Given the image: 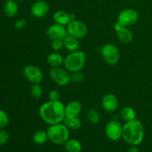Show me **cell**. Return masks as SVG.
<instances>
[{"instance_id": "ac0fdd59", "label": "cell", "mask_w": 152, "mask_h": 152, "mask_svg": "<svg viewBox=\"0 0 152 152\" xmlns=\"http://www.w3.org/2000/svg\"><path fill=\"white\" fill-rule=\"evenodd\" d=\"M64 59H65V58L62 56V55L56 51L49 53L47 56L48 63L52 68L59 67L60 65H62L64 63Z\"/></svg>"}, {"instance_id": "4dcf8cb0", "label": "cell", "mask_w": 152, "mask_h": 152, "mask_svg": "<svg viewBox=\"0 0 152 152\" xmlns=\"http://www.w3.org/2000/svg\"><path fill=\"white\" fill-rule=\"evenodd\" d=\"M26 24H27L26 19H18L17 21H16V22H15V24H14V27L16 29L20 30V29H22L23 28H25V26L26 25Z\"/></svg>"}, {"instance_id": "44dd1931", "label": "cell", "mask_w": 152, "mask_h": 152, "mask_svg": "<svg viewBox=\"0 0 152 152\" xmlns=\"http://www.w3.org/2000/svg\"><path fill=\"white\" fill-rule=\"evenodd\" d=\"M120 116L122 119L126 122L132 121L137 119V113L133 108L129 106H126L121 110Z\"/></svg>"}, {"instance_id": "603a6c76", "label": "cell", "mask_w": 152, "mask_h": 152, "mask_svg": "<svg viewBox=\"0 0 152 152\" xmlns=\"http://www.w3.org/2000/svg\"><path fill=\"white\" fill-rule=\"evenodd\" d=\"M63 123L71 130H78L81 128L82 122L78 117H65Z\"/></svg>"}, {"instance_id": "cb8c5ba5", "label": "cell", "mask_w": 152, "mask_h": 152, "mask_svg": "<svg viewBox=\"0 0 152 152\" xmlns=\"http://www.w3.org/2000/svg\"><path fill=\"white\" fill-rule=\"evenodd\" d=\"M87 118L90 123L93 124H97L100 121V114L96 110L90 109L87 112Z\"/></svg>"}, {"instance_id": "5b68a950", "label": "cell", "mask_w": 152, "mask_h": 152, "mask_svg": "<svg viewBox=\"0 0 152 152\" xmlns=\"http://www.w3.org/2000/svg\"><path fill=\"white\" fill-rule=\"evenodd\" d=\"M100 54L104 61L109 65H117L120 61V50L115 45L111 43L104 45L101 48Z\"/></svg>"}, {"instance_id": "ba28073f", "label": "cell", "mask_w": 152, "mask_h": 152, "mask_svg": "<svg viewBox=\"0 0 152 152\" xmlns=\"http://www.w3.org/2000/svg\"><path fill=\"white\" fill-rule=\"evenodd\" d=\"M139 14L134 9L126 8L122 10L117 17V22L123 26L130 27L137 23Z\"/></svg>"}, {"instance_id": "d4e9b609", "label": "cell", "mask_w": 152, "mask_h": 152, "mask_svg": "<svg viewBox=\"0 0 152 152\" xmlns=\"http://www.w3.org/2000/svg\"><path fill=\"white\" fill-rule=\"evenodd\" d=\"M43 93V89L40 83L37 84H33L31 88V94L32 97L35 99H39L42 96Z\"/></svg>"}, {"instance_id": "6da1fadb", "label": "cell", "mask_w": 152, "mask_h": 152, "mask_svg": "<svg viewBox=\"0 0 152 152\" xmlns=\"http://www.w3.org/2000/svg\"><path fill=\"white\" fill-rule=\"evenodd\" d=\"M39 113L42 120L47 124H57L65 120V105L60 100H49L41 105Z\"/></svg>"}, {"instance_id": "5bb4252c", "label": "cell", "mask_w": 152, "mask_h": 152, "mask_svg": "<svg viewBox=\"0 0 152 152\" xmlns=\"http://www.w3.org/2000/svg\"><path fill=\"white\" fill-rule=\"evenodd\" d=\"M118 99L113 94H106L102 97V106L107 112H114L118 108Z\"/></svg>"}, {"instance_id": "52a82bcc", "label": "cell", "mask_w": 152, "mask_h": 152, "mask_svg": "<svg viewBox=\"0 0 152 152\" xmlns=\"http://www.w3.org/2000/svg\"><path fill=\"white\" fill-rule=\"evenodd\" d=\"M67 31L68 35L74 37L75 38L83 39L86 37L88 33V29L85 23L80 20L71 21L68 25H67Z\"/></svg>"}, {"instance_id": "277c9868", "label": "cell", "mask_w": 152, "mask_h": 152, "mask_svg": "<svg viewBox=\"0 0 152 152\" xmlns=\"http://www.w3.org/2000/svg\"><path fill=\"white\" fill-rule=\"evenodd\" d=\"M86 60L87 58L86 53L81 50H77L75 52H71L65 56L63 65L65 69L68 70L69 72H77L83 70L86 65Z\"/></svg>"}, {"instance_id": "d6a6232c", "label": "cell", "mask_w": 152, "mask_h": 152, "mask_svg": "<svg viewBox=\"0 0 152 152\" xmlns=\"http://www.w3.org/2000/svg\"><path fill=\"white\" fill-rule=\"evenodd\" d=\"M14 1H16V2H21V1H23L24 0H14Z\"/></svg>"}, {"instance_id": "83f0119b", "label": "cell", "mask_w": 152, "mask_h": 152, "mask_svg": "<svg viewBox=\"0 0 152 152\" xmlns=\"http://www.w3.org/2000/svg\"><path fill=\"white\" fill-rule=\"evenodd\" d=\"M51 48L54 51H59L61 49L64 48V42L63 39H53L51 40Z\"/></svg>"}, {"instance_id": "4316f807", "label": "cell", "mask_w": 152, "mask_h": 152, "mask_svg": "<svg viewBox=\"0 0 152 152\" xmlns=\"http://www.w3.org/2000/svg\"><path fill=\"white\" fill-rule=\"evenodd\" d=\"M71 82L74 83H80L85 80V75L81 71L73 72L71 74Z\"/></svg>"}, {"instance_id": "f1b7e54d", "label": "cell", "mask_w": 152, "mask_h": 152, "mask_svg": "<svg viewBox=\"0 0 152 152\" xmlns=\"http://www.w3.org/2000/svg\"><path fill=\"white\" fill-rule=\"evenodd\" d=\"M9 140V135L3 129H0V145H5Z\"/></svg>"}, {"instance_id": "3957f363", "label": "cell", "mask_w": 152, "mask_h": 152, "mask_svg": "<svg viewBox=\"0 0 152 152\" xmlns=\"http://www.w3.org/2000/svg\"><path fill=\"white\" fill-rule=\"evenodd\" d=\"M70 129L62 123L50 125L47 129L48 140L56 145H64L69 139Z\"/></svg>"}, {"instance_id": "8fae6325", "label": "cell", "mask_w": 152, "mask_h": 152, "mask_svg": "<svg viewBox=\"0 0 152 152\" xmlns=\"http://www.w3.org/2000/svg\"><path fill=\"white\" fill-rule=\"evenodd\" d=\"M46 35L50 40L63 39L66 36H68V31L65 26L54 23L47 28Z\"/></svg>"}, {"instance_id": "7402d4cb", "label": "cell", "mask_w": 152, "mask_h": 152, "mask_svg": "<svg viewBox=\"0 0 152 152\" xmlns=\"http://www.w3.org/2000/svg\"><path fill=\"white\" fill-rule=\"evenodd\" d=\"M48 140V135L47 131L39 129L36 131L33 135V141L37 145H42L45 143Z\"/></svg>"}, {"instance_id": "7c38bea8", "label": "cell", "mask_w": 152, "mask_h": 152, "mask_svg": "<svg viewBox=\"0 0 152 152\" xmlns=\"http://www.w3.org/2000/svg\"><path fill=\"white\" fill-rule=\"evenodd\" d=\"M50 10L49 4L43 0H39L33 3L31 7V11L33 16L38 19L45 17L47 16Z\"/></svg>"}, {"instance_id": "ffe728a7", "label": "cell", "mask_w": 152, "mask_h": 152, "mask_svg": "<svg viewBox=\"0 0 152 152\" xmlns=\"http://www.w3.org/2000/svg\"><path fill=\"white\" fill-rule=\"evenodd\" d=\"M64 145L67 152H80L83 149L81 142L76 139H68Z\"/></svg>"}, {"instance_id": "4fadbf2b", "label": "cell", "mask_w": 152, "mask_h": 152, "mask_svg": "<svg viewBox=\"0 0 152 152\" xmlns=\"http://www.w3.org/2000/svg\"><path fill=\"white\" fill-rule=\"evenodd\" d=\"M114 28L117 37L121 42L129 43L133 40V33L129 29V27L123 26L117 22L114 24Z\"/></svg>"}, {"instance_id": "f546056e", "label": "cell", "mask_w": 152, "mask_h": 152, "mask_svg": "<svg viewBox=\"0 0 152 152\" xmlns=\"http://www.w3.org/2000/svg\"><path fill=\"white\" fill-rule=\"evenodd\" d=\"M49 100L50 101H59L61 98L60 93L56 90H52L49 92L48 94Z\"/></svg>"}, {"instance_id": "d6986e66", "label": "cell", "mask_w": 152, "mask_h": 152, "mask_svg": "<svg viewBox=\"0 0 152 152\" xmlns=\"http://www.w3.org/2000/svg\"><path fill=\"white\" fill-rule=\"evenodd\" d=\"M53 20L55 23L63 26H67L71 22L70 13H68L64 10H58L53 15Z\"/></svg>"}, {"instance_id": "e0dca14e", "label": "cell", "mask_w": 152, "mask_h": 152, "mask_svg": "<svg viewBox=\"0 0 152 152\" xmlns=\"http://www.w3.org/2000/svg\"><path fill=\"white\" fill-rule=\"evenodd\" d=\"M19 10L17 2L14 0H6L4 4V13L7 17H13L16 16Z\"/></svg>"}, {"instance_id": "9a60e30c", "label": "cell", "mask_w": 152, "mask_h": 152, "mask_svg": "<svg viewBox=\"0 0 152 152\" xmlns=\"http://www.w3.org/2000/svg\"><path fill=\"white\" fill-rule=\"evenodd\" d=\"M83 109V105L79 101L72 100L65 105V117H79Z\"/></svg>"}, {"instance_id": "9c48e42d", "label": "cell", "mask_w": 152, "mask_h": 152, "mask_svg": "<svg viewBox=\"0 0 152 152\" xmlns=\"http://www.w3.org/2000/svg\"><path fill=\"white\" fill-rule=\"evenodd\" d=\"M105 134L112 141H117L123 136V126L117 120H111L105 126Z\"/></svg>"}, {"instance_id": "2e32d148", "label": "cell", "mask_w": 152, "mask_h": 152, "mask_svg": "<svg viewBox=\"0 0 152 152\" xmlns=\"http://www.w3.org/2000/svg\"><path fill=\"white\" fill-rule=\"evenodd\" d=\"M64 42V48L66 49L68 51L71 52H75L79 50L80 47V43L78 39L75 38L74 37L68 35L66 36L65 38L63 39Z\"/></svg>"}, {"instance_id": "484cf974", "label": "cell", "mask_w": 152, "mask_h": 152, "mask_svg": "<svg viewBox=\"0 0 152 152\" xmlns=\"http://www.w3.org/2000/svg\"><path fill=\"white\" fill-rule=\"evenodd\" d=\"M9 117L7 113L0 109V129H3L8 125Z\"/></svg>"}, {"instance_id": "7a4b0ae2", "label": "cell", "mask_w": 152, "mask_h": 152, "mask_svg": "<svg viewBox=\"0 0 152 152\" xmlns=\"http://www.w3.org/2000/svg\"><path fill=\"white\" fill-rule=\"evenodd\" d=\"M145 129L142 123L137 119L126 122L123 126V140L130 145H138L142 142Z\"/></svg>"}, {"instance_id": "1f68e13d", "label": "cell", "mask_w": 152, "mask_h": 152, "mask_svg": "<svg viewBox=\"0 0 152 152\" xmlns=\"http://www.w3.org/2000/svg\"><path fill=\"white\" fill-rule=\"evenodd\" d=\"M126 152H139V149L137 147V145H131L129 148H128Z\"/></svg>"}, {"instance_id": "30bf717a", "label": "cell", "mask_w": 152, "mask_h": 152, "mask_svg": "<svg viewBox=\"0 0 152 152\" xmlns=\"http://www.w3.org/2000/svg\"><path fill=\"white\" fill-rule=\"evenodd\" d=\"M23 75L32 84L40 83L43 80V73L39 67L28 65L23 68Z\"/></svg>"}, {"instance_id": "8992f818", "label": "cell", "mask_w": 152, "mask_h": 152, "mask_svg": "<svg viewBox=\"0 0 152 152\" xmlns=\"http://www.w3.org/2000/svg\"><path fill=\"white\" fill-rule=\"evenodd\" d=\"M49 75L50 79L59 86H68L71 82L69 71L59 67L52 68L49 72Z\"/></svg>"}]
</instances>
